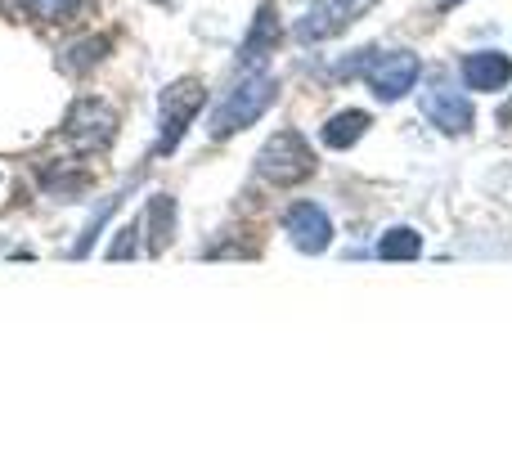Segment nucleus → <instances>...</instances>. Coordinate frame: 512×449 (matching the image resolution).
<instances>
[{
    "instance_id": "obj_1",
    "label": "nucleus",
    "mask_w": 512,
    "mask_h": 449,
    "mask_svg": "<svg viewBox=\"0 0 512 449\" xmlns=\"http://www.w3.org/2000/svg\"><path fill=\"white\" fill-rule=\"evenodd\" d=\"M274 95H279V81H274L270 72H248V77L216 104L212 126H207L212 140H230V135L248 131L252 122H261V113L274 104Z\"/></svg>"
},
{
    "instance_id": "obj_2",
    "label": "nucleus",
    "mask_w": 512,
    "mask_h": 449,
    "mask_svg": "<svg viewBox=\"0 0 512 449\" xmlns=\"http://www.w3.org/2000/svg\"><path fill=\"white\" fill-rule=\"evenodd\" d=\"M203 104H207V86L198 77H180V81H171V86L162 90L158 95V144H153L158 158L176 153V144L185 140L189 122L203 113Z\"/></svg>"
},
{
    "instance_id": "obj_3",
    "label": "nucleus",
    "mask_w": 512,
    "mask_h": 449,
    "mask_svg": "<svg viewBox=\"0 0 512 449\" xmlns=\"http://www.w3.org/2000/svg\"><path fill=\"white\" fill-rule=\"evenodd\" d=\"M315 149L306 144V135L301 131H279L265 140V149L256 153V176L265 180V185H301V180L315 176Z\"/></svg>"
},
{
    "instance_id": "obj_4",
    "label": "nucleus",
    "mask_w": 512,
    "mask_h": 449,
    "mask_svg": "<svg viewBox=\"0 0 512 449\" xmlns=\"http://www.w3.org/2000/svg\"><path fill=\"white\" fill-rule=\"evenodd\" d=\"M418 72H423V63H418L409 50H387V54L364 50V68H360V77L369 81V90H373L378 99H387V104L405 99L409 90L418 86Z\"/></svg>"
},
{
    "instance_id": "obj_5",
    "label": "nucleus",
    "mask_w": 512,
    "mask_h": 449,
    "mask_svg": "<svg viewBox=\"0 0 512 449\" xmlns=\"http://www.w3.org/2000/svg\"><path fill=\"white\" fill-rule=\"evenodd\" d=\"M63 131H68V140L77 144L81 153H99V149H108V144H113L117 113L104 104V99H81V104L68 113Z\"/></svg>"
},
{
    "instance_id": "obj_6",
    "label": "nucleus",
    "mask_w": 512,
    "mask_h": 449,
    "mask_svg": "<svg viewBox=\"0 0 512 449\" xmlns=\"http://www.w3.org/2000/svg\"><path fill=\"white\" fill-rule=\"evenodd\" d=\"M378 0H310L306 18L297 23V41H328V36L346 32L364 9H373Z\"/></svg>"
},
{
    "instance_id": "obj_7",
    "label": "nucleus",
    "mask_w": 512,
    "mask_h": 449,
    "mask_svg": "<svg viewBox=\"0 0 512 449\" xmlns=\"http://www.w3.org/2000/svg\"><path fill=\"white\" fill-rule=\"evenodd\" d=\"M283 234L292 238L297 252L319 256V252H328V243H333V221H328V212L315 203H292L288 216H283Z\"/></svg>"
},
{
    "instance_id": "obj_8",
    "label": "nucleus",
    "mask_w": 512,
    "mask_h": 449,
    "mask_svg": "<svg viewBox=\"0 0 512 449\" xmlns=\"http://www.w3.org/2000/svg\"><path fill=\"white\" fill-rule=\"evenodd\" d=\"M423 113L432 117V126H441L445 135H463L472 126V104L459 95V90H427Z\"/></svg>"
},
{
    "instance_id": "obj_9",
    "label": "nucleus",
    "mask_w": 512,
    "mask_h": 449,
    "mask_svg": "<svg viewBox=\"0 0 512 449\" xmlns=\"http://www.w3.org/2000/svg\"><path fill=\"white\" fill-rule=\"evenodd\" d=\"M463 81L468 90H504L512 81V59L499 50H477L463 59Z\"/></svg>"
},
{
    "instance_id": "obj_10",
    "label": "nucleus",
    "mask_w": 512,
    "mask_h": 449,
    "mask_svg": "<svg viewBox=\"0 0 512 449\" xmlns=\"http://www.w3.org/2000/svg\"><path fill=\"white\" fill-rule=\"evenodd\" d=\"M279 14H274V5L265 0L261 9H256V18H252V32L243 36V50H239V63L243 68H256V63L265 59V54H274L279 50Z\"/></svg>"
},
{
    "instance_id": "obj_11",
    "label": "nucleus",
    "mask_w": 512,
    "mask_h": 449,
    "mask_svg": "<svg viewBox=\"0 0 512 449\" xmlns=\"http://www.w3.org/2000/svg\"><path fill=\"white\" fill-rule=\"evenodd\" d=\"M144 252L149 256H162L171 247V238H176V198L171 194H153L149 207H144Z\"/></svg>"
},
{
    "instance_id": "obj_12",
    "label": "nucleus",
    "mask_w": 512,
    "mask_h": 449,
    "mask_svg": "<svg viewBox=\"0 0 512 449\" xmlns=\"http://www.w3.org/2000/svg\"><path fill=\"white\" fill-rule=\"evenodd\" d=\"M369 131V113H360V108H346V113L328 117V126L319 131V140L328 144V149H351L360 135Z\"/></svg>"
},
{
    "instance_id": "obj_13",
    "label": "nucleus",
    "mask_w": 512,
    "mask_h": 449,
    "mask_svg": "<svg viewBox=\"0 0 512 449\" xmlns=\"http://www.w3.org/2000/svg\"><path fill=\"white\" fill-rule=\"evenodd\" d=\"M113 50V36H86V41H72L68 50H63L59 68L63 72H81V68H95L104 54Z\"/></svg>"
},
{
    "instance_id": "obj_14",
    "label": "nucleus",
    "mask_w": 512,
    "mask_h": 449,
    "mask_svg": "<svg viewBox=\"0 0 512 449\" xmlns=\"http://www.w3.org/2000/svg\"><path fill=\"white\" fill-rule=\"evenodd\" d=\"M423 252V234H414V229H387V234L378 238V256L382 261H414V256Z\"/></svg>"
},
{
    "instance_id": "obj_15",
    "label": "nucleus",
    "mask_w": 512,
    "mask_h": 449,
    "mask_svg": "<svg viewBox=\"0 0 512 449\" xmlns=\"http://www.w3.org/2000/svg\"><path fill=\"white\" fill-rule=\"evenodd\" d=\"M126 194H131V189H122V194H113V198H108V203L104 207H99V212H95V221H90L86 229H81V238H77V243H72V261H81V256H86L90 252V247H95V238H99V229H104L108 221H113V212H117V207H122L126 203Z\"/></svg>"
},
{
    "instance_id": "obj_16",
    "label": "nucleus",
    "mask_w": 512,
    "mask_h": 449,
    "mask_svg": "<svg viewBox=\"0 0 512 449\" xmlns=\"http://www.w3.org/2000/svg\"><path fill=\"white\" fill-rule=\"evenodd\" d=\"M81 5H86V0H18V9H23L27 18H36V23H68Z\"/></svg>"
},
{
    "instance_id": "obj_17",
    "label": "nucleus",
    "mask_w": 512,
    "mask_h": 449,
    "mask_svg": "<svg viewBox=\"0 0 512 449\" xmlns=\"http://www.w3.org/2000/svg\"><path fill=\"white\" fill-rule=\"evenodd\" d=\"M144 229V221H131L126 229H117V238L108 243V261H131L135 256V234Z\"/></svg>"
}]
</instances>
